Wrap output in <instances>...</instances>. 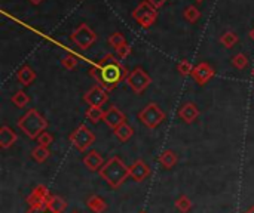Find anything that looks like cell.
Here are the masks:
<instances>
[{
    "label": "cell",
    "mask_w": 254,
    "mask_h": 213,
    "mask_svg": "<svg viewBox=\"0 0 254 213\" xmlns=\"http://www.w3.org/2000/svg\"><path fill=\"white\" fill-rule=\"evenodd\" d=\"M128 74L129 73H128L127 67L124 64H121L112 53H107L89 71V76L92 79H95L98 86H101L107 92L113 90L119 83L127 80Z\"/></svg>",
    "instance_id": "1"
},
{
    "label": "cell",
    "mask_w": 254,
    "mask_h": 213,
    "mask_svg": "<svg viewBox=\"0 0 254 213\" xmlns=\"http://www.w3.org/2000/svg\"><path fill=\"white\" fill-rule=\"evenodd\" d=\"M98 173L112 190H119V187H122V184L129 178V168L124 163L122 159L115 156L109 159L107 163H104Z\"/></svg>",
    "instance_id": "2"
},
{
    "label": "cell",
    "mask_w": 254,
    "mask_h": 213,
    "mask_svg": "<svg viewBox=\"0 0 254 213\" xmlns=\"http://www.w3.org/2000/svg\"><path fill=\"white\" fill-rule=\"evenodd\" d=\"M16 125L30 139H37L40 133L48 129V120L36 108H30L22 117H19Z\"/></svg>",
    "instance_id": "3"
},
{
    "label": "cell",
    "mask_w": 254,
    "mask_h": 213,
    "mask_svg": "<svg viewBox=\"0 0 254 213\" xmlns=\"http://www.w3.org/2000/svg\"><path fill=\"white\" fill-rule=\"evenodd\" d=\"M68 139H70L71 145H73L77 151L85 153V151H88V150L92 147V144L95 142V135L92 133V130H91L86 125L82 123V125H79V126L70 133Z\"/></svg>",
    "instance_id": "4"
},
{
    "label": "cell",
    "mask_w": 254,
    "mask_h": 213,
    "mask_svg": "<svg viewBox=\"0 0 254 213\" xmlns=\"http://www.w3.org/2000/svg\"><path fill=\"white\" fill-rule=\"evenodd\" d=\"M138 120L147 129H156L165 120V113L161 110V107L158 104L150 102L143 110L138 111Z\"/></svg>",
    "instance_id": "5"
},
{
    "label": "cell",
    "mask_w": 254,
    "mask_h": 213,
    "mask_svg": "<svg viewBox=\"0 0 254 213\" xmlns=\"http://www.w3.org/2000/svg\"><path fill=\"white\" fill-rule=\"evenodd\" d=\"M132 18L138 22L141 28H149L155 24L158 18V9L153 7L147 0H143L134 10H132Z\"/></svg>",
    "instance_id": "6"
},
{
    "label": "cell",
    "mask_w": 254,
    "mask_h": 213,
    "mask_svg": "<svg viewBox=\"0 0 254 213\" xmlns=\"http://www.w3.org/2000/svg\"><path fill=\"white\" fill-rule=\"evenodd\" d=\"M71 42L82 50H86L89 49L95 40H97V34L95 31L91 30V27L88 24H79L73 31H71V36H70Z\"/></svg>",
    "instance_id": "7"
},
{
    "label": "cell",
    "mask_w": 254,
    "mask_h": 213,
    "mask_svg": "<svg viewBox=\"0 0 254 213\" xmlns=\"http://www.w3.org/2000/svg\"><path fill=\"white\" fill-rule=\"evenodd\" d=\"M125 82H127V85L131 87V90H132L134 93L141 95V93L150 86L152 79H150V76H149L143 68L137 67V68H134V70L128 74V77H127Z\"/></svg>",
    "instance_id": "8"
},
{
    "label": "cell",
    "mask_w": 254,
    "mask_h": 213,
    "mask_svg": "<svg viewBox=\"0 0 254 213\" xmlns=\"http://www.w3.org/2000/svg\"><path fill=\"white\" fill-rule=\"evenodd\" d=\"M51 193L45 185H36L27 196V203L30 209H45L51 199Z\"/></svg>",
    "instance_id": "9"
},
{
    "label": "cell",
    "mask_w": 254,
    "mask_h": 213,
    "mask_svg": "<svg viewBox=\"0 0 254 213\" xmlns=\"http://www.w3.org/2000/svg\"><path fill=\"white\" fill-rule=\"evenodd\" d=\"M83 101L89 105V107H101L109 101V95L107 90L103 89L101 86H92L85 95H83Z\"/></svg>",
    "instance_id": "10"
},
{
    "label": "cell",
    "mask_w": 254,
    "mask_h": 213,
    "mask_svg": "<svg viewBox=\"0 0 254 213\" xmlns=\"http://www.w3.org/2000/svg\"><path fill=\"white\" fill-rule=\"evenodd\" d=\"M190 76L199 86H204L214 77V68L208 62H199L193 67Z\"/></svg>",
    "instance_id": "11"
},
{
    "label": "cell",
    "mask_w": 254,
    "mask_h": 213,
    "mask_svg": "<svg viewBox=\"0 0 254 213\" xmlns=\"http://www.w3.org/2000/svg\"><path fill=\"white\" fill-rule=\"evenodd\" d=\"M150 176V168L147 163L141 159H137L131 166H129V178L135 182H143Z\"/></svg>",
    "instance_id": "12"
},
{
    "label": "cell",
    "mask_w": 254,
    "mask_h": 213,
    "mask_svg": "<svg viewBox=\"0 0 254 213\" xmlns=\"http://www.w3.org/2000/svg\"><path fill=\"white\" fill-rule=\"evenodd\" d=\"M103 122H104L112 130H115V129H118L121 125L127 123V117H125V114H124L118 107L113 105V107H110V108L104 113Z\"/></svg>",
    "instance_id": "13"
},
{
    "label": "cell",
    "mask_w": 254,
    "mask_h": 213,
    "mask_svg": "<svg viewBox=\"0 0 254 213\" xmlns=\"http://www.w3.org/2000/svg\"><path fill=\"white\" fill-rule=\"evenodd\" d=\"M83 165L91 170V172H100V169L104 166V160H103V156L95 151V150H91L85 154L83 157Z\"/></svg>",
    "instance_id": "14"
},
{
    "label": "cell",
    "mask_w": 254,
    "mask_h": 213,
    "mask_svg": "<svg viewBox=\"0 0 254 213\" xmlns=\"http://www.w3.org/2000/svg\"><path fill=\"white\" fill-rule=\"evenodd\" d=\"M179 117H180L185 123L190 125V123H193V122L199 117V110H198V107H196L193 102L183 104L182 108L179 110Z\"/></svg>",
    "instance_id": "15"
},
{
    "label": "cell",
    "mask_w": 254,
    "mask_h": 213,
    "mask_svg": "<svg viewBox=\"0 0 254 213\" xmlns=\"http://www.w3.org/2000/svg\"><path fill=\"white\" fill-rule=\"evenodd\" d=\"M18 139V135L9 128V126H1L0 128V148L3 150H7L10 148Z\"/></svg>",
    "instance_id": "16"
},
{
    "label": "cell",
    "mask_w": 254,
    "mask_h": 213,
    "mask_svg": "<svg viewBox=\"0 0 254 213\" xmlns=\"http://www.w3.org/2000/svg\"><path fill=\"white\" fill-rule=\"evenodd\" d=\"M16 79H18V82H19L22 86H30V85L36 80V71H34L30 65L24 64V65L16 71Z\"/></svg>",
    "instance_id": "17"
},
{
    "label": "cell",
    "mask_w": 254,
    "mask_h": 213,
    "mask_svg": "<svg viewBox=\"0 0 254 213\" xmlns=\"http://www.w3.org/2000/svg\"><path fill=\"white\" fill-rule=\"evenodd\" d=\"M86 208L92 213H104L107 211V203L103 197L92 194L86 199Z\"/></svg>",
    "instance_id": "18"
},
{
    "label": "cell",
    "mask_w": 254,
    "mask_h": 213,
    "mask_svg": "<svg viewBox=\"0 0 254 213\" xmlns=\"http://www.w3.org/2000/svg\"><path fill=\"white\" fill-rule=\"evenodd\" d=\"M159 163H161V166L164 168V169H167V170H170V169H173L174 166H176V163H177V154L173 151V150H165V151H162V154L159 156Z\"/></svg>",
    "instance_id": "19"
},
{
    "label": "cell",
    "mask_w": 254,
    "mask_h": 213,
    "mask_svg": "<svg viewBox=\"0 0 254 213\" xmlns=\"http://www.w3.org/2000/svg\"><path fill=\"white\" fill-rule=\"evenodd\" d=\"M46 209H49L51 212L54 213H64V211L67 209V202L63 197L52 194L51 199H49V202H48Z\"/></svg>",
    "instance_id": "20"
},
{
    "label": "cell",
    "mask_w": 254,
    "mask_h": 213,
    "mask_svg": "<svg viewBox=\"0 0 254 213\" xmlns=\"http://www.w3.org/2000/svg\"><path fill=\"white\" fill-rule=\"evenodd\" d=\"M113 133H115V136H116L121 142H127V141H129V139L132 138L134 129H132L128 123H124V125H121L118 129H115Z\"/></svg>",
    "instance_id": "21"
},
{
    "label": "cell",
    "mask_w": 254,
    "mask_h": 213,
    "mask_svg": "<svg viewBox=\"0 0 254 213\" xmlns=\"http://www.w3.org/2000/svg\"><path fill=\"white\" fill-rule=\"evenodd\" d=\"M104 113H106V111H103L101 107H89V108L85 111V117H86L92 125H97V123H100V122L104 119Z\"/></svg>",
    "instance_id": "22"
},
{
    "label": "cell",
    "mask_w": 254,
    "mask_h": 213,
    "mask_svg": "<svg viewBox=\"0 0 254 213\" xmlns=\"http://www.w3.org/2000/svg\"><path fill=\"white\" fill-rule=\"evenodd\" d=\"M49 156H51V151H49V148H48V147L37 145V147H36V148H33V151H31V157H33V160H34V162H37V163H43V162H46V160L49 159Z\"/></svg>",
    "instance_id": "23"
},
{
    "label": "cell",
    "mask_w": 254,
    "mask_h": 213,
    "mask_svg": "<svg viewBox=\"0 0 254 213\" xmlns=\"http://www.w3.org/2000/svg\"><path fill=\"white\" fill-rule=\"evenodd\" d=\"M12 104L16 107V108H24L28 102H30V96L24 92V90H18L12 95L10 98Z\"/></svg>",
    "instance_id": "24"
},
{
    "label": "cell",
    "mask_w": 254,
    "mask_h": 213,
    "mask_svg": "<svg viewBox=\"0 0 254 213\" xmlns=\"http://www.w3.org/2000/svg\"><path fill=\"white\" fill-rule=\"evenodd\" d=\"M176 209L179 211L180 213H188L192 211V208H193V205H192V202H190V199L188 197V196H180L177 200H176Z\"/></svg>",
    "instance_id": "25"
},
{
    "label": "cell",
    "mask_w": 254,
    "mask_h": 213,
    "mask_svg": "<svg viewBox=\"0 0 254 213\" xmlns=\"http://www.w3.org/2000/svg\"><path fill=\"white\" fill-rule=\"evenodd\" d=\"M220 43H222L225 47L231 49V47H234V46L238 43V36H237L234 31H226V33H223V34L220 36Z\"/></svg>",
    "instance_id": "26"
},
{
    "label": "cell",
    "mask_w": 254,
    "mask_h": 213,
    "mask_svg": "<svg viewBox=\"0 0 254 213\" xmlns=\"http://www.w3.org/2000/svg\"><path fill=\"white\" fill-rule=\"evenodd\" d=\"M183 16H185V19H186L188 22L193 24V22H196V21L199 19L201 12H199V9H198L196 6H188V7L185 9V12H183Z\"/></svg>",
    "instance_id": "27"
},
{
    "label": "cell",
    "mask_w": 254,
    "mask_h": 213,
    "mask_svg": "<svg viewBox=\"0 0 254 213\" xmlns=\"http://www.w3.org/2000/svg\"><path fill=\"white\" fill-rule=\"evenodd\" d=\"M77 64H79V59H77V56L73 55V53H70V55H67V56H64V58L61 59V65H63L65 70H74V68L77 67Z\"/></svg>",
    "instance_id": "28"
},
{
    "label": "cell",
    "mask_w": 254,
    "mask_h": 213,
    "mask_svg": "<svg viewBox=\"0 0 254 213\" xmlns=\"http://www.w3.org/2000/svg\"><path fill=\"white\" fill-rule=\"evenodd\" d=\"M232 65L234 68L237 70H244L247 65H249V59L244 53H237L234 58H232Z\"/></svg>",
    "instance_id": "29"
},
{
    "label": "cell",
    "mask_w": 254,
    "mask_h": 213,
    "mask_svg": "<svg viewBox=\"0 0 254 213\" xmlns=\"http://www.w3.org/2000/svg\"><path fill=\"white\" fill-rule=\"evenodd\" d=\"M127 43V39H125V36L122 34V33H113L110 37H109V44L112 46V47H119V46H122V44H125Z\"/></svg>",
    "instance_id": "30"
},
{
    "label": "cell",
    "mask_w": 254,
    "mask_h": 213,
    "mask_svg": "<svg viewBox=\"0 0 254 213\" xmlns=\"http://www.w3.org/2000/svg\"><path fill=\"white\" fill-rule=\"evenodd\" d=\"M177 71H179L182 76H190L192 71H193V65H192L188 59H182V61L177 64Z\"/></svg>",
    "instance_id": "31"
},
{
    "label": "cell",
    "mask_w": 254,
    "mask_h": 213,
    "mask_svg": "<svg viewBox=\"0 0 254 213\" xmlns=\"http://www.w3.org/2000/svg\"><path fill=\"white\" fill-rule=\"evenodd\" d=\"M54 142V136L49 133V132H43V133H40V136L37 138V144L39 145H42V147H48L49 148V145Z\"/></svg>",
    "instance_id": "32"
},
{
    "label": "cell",
    "mask_w": 254,
    "mask_h": 213,
    "mask_svg": "<svg viewBox=\"0 0 254 213\" xmlns=\"http://www.w3.org/2000/svg\"><path fill=\"white\" fill-rule=\"evenodd\" d=\"M115 52H116V55H118L119 58L125 59V58H128V56L131 55L132 49H131V46H129L128 43H125V44H122V46L116 47V49H115Z\"/></svg>",
    "instance_id": "33"
},
{
    "label": "cell",
    "mask_w": 254,
    "mask_h": 213,
    "mask_svg": "<svg viewBox=\"0 0 254 213\" xmlns=\"http://www.w3.org/2000/svg\"><path fill=\"white\" fill-rule=\"evenodd\" d=\"M153 7H156V9H159V7H162L164 4H165V1L167 0H147Z\"/></svg>",
    "instance_id": "34"
},
{
    "label": "cell",
    "mask_w": 254,
    "mask_h": 213,
    "mask_svg": "<svg viewBox=\"0 0 254 213\" xmlns=\"http://www.w3.org/2000/svg\"><path fill=\"white\" fill-rule=\"evenodd\" d=\"M25 213H54V212H51L49 209H46V208H45V209H28Z\"/></svg>",
    "instance_id": "35"
},
{
    "label": "cell",
    "mask_w": 254,
    "mask_h": 213,
    "mask_svg": "<svg viewBox=\"0 0 254 213\" xmlns=\"http://www.w3.org/2000/svg\"><path fill=\"white\" fill-rule=\"evenodd\" d=\"M28 1H30L31 4H40V3H42L43 0H28Z\"/></svg>",
    "instance_id": "36"
},
{
    "label": "cell",
    "mask_w": 254,
    "mask_h": 213,
    "mask_svg": "<svg viewBox=\"0 0 254 213\" xmlns=\"http://www.w3.org/2000/svg\"><path fill=\"white\" fill-rule=\"evenodd\" d=\"M246 213H254V206H252V208H250V209H249Z\"/></svg>",
    "instance_id": "37"
},
{
    "label": "cell",
    "mask_w": 254,
    "mask_h": 213,
    "mask_svg": "<svg viewBox=\"0 0 254 213\" xmlns=\"http://www.w3.org/2000/svg\"><path fill=\"white\" fill-rule=\"evenodd\" d=\"M250 36L253 37V40H254V28H253V30H252V33H250Z\"/></svg>",
    "instance_id": "38"
},
{
    "label": "cell",
    "mask_w": 254,
    "mask_h": 213,
    "mask_svg": "<svg viewBox=\"0 0 254 213\" xmlns=\"http://www.w3.org/2000/svg\"><path fill=\"white\" fill-rule=\"evenodd\" d=\"M195 1H196V3H202L204 0H195Z\"/></svg>",
    "instance_id": "39"
},
{
    "label": "cell",
    "mask_w": 254,
    "mask_h": 213,
    "mask_svg": "<svg viewBox=\"0 0 254 213\" xmlns=\"http://www.w3.org/2000/svg\"><path fill=\"white\" fill-rule=\"evenodd\" d=\"M252 74H253V77H254V68H253V71H252Z\"/></svg>",
    "instance_id": "40"
},
{
    "label": "cell",
    "mask_w": 254,
    "mask_h": 213,
    "mask_svg": "<svg viewBox=\"0 0 254 213\" xmlns=\"http://www.w3.org/2000/svg\"><path fill=\"white\" fill-rule=\"evenodd\" d=\"M71 213H79V212H71Z\"/></svg>",
    "instance_id": "41"
},
{
    "label": "cell",
    "mask_w": 254,
    "mask_h": 213,
    "mask_svg": "<svg viewBox=\"0 0 254 213\" xmlns=\"http://www.w3.org/2000/svg\"><path fill=\"white\" fill-rule=\"evenodd\" d=\"M140 213H146V212H140Z\"/></svg>",
    "instance_id": "42"
}]
</instances>
